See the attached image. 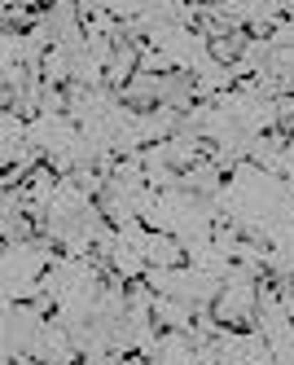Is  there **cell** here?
Segmentation results:
<instances>
[{
	"mask_svg": "<svg viewBox=\"0 0 294 365\" xmlns=\"http://www.w3.org/2000/svg\"><path fill=\"white\" fill-rule=\"evenodd\" d=\"M14 5H26V0H5V9H14Z\"/></svg>",
	"mask_w": 294,
	"mask_h": 365,
	"instance_id": "3",
	"label": "cell"
},
{
	"mask_svg": "<svg viewBox=\"0 0 294 365\" xmlns=\"http://www.w3.org/2000/svg\"><path fill=\"white\" fill-rule=\"evenodd\" d=\"M194 317H198V304H189V299H172V295H158L154 299V322H158V330H189Z\"/></svg>",
	"mask_w": 294,
	"mask_h": 365,
	"instance_id": "2",
	"label": "cell"
},
{
	"mask_svg": "<svg viewBox=\"0 0 294 365\" xmlns=\"http://www.w3.org/2000/svg\"><path fill=\"white\" fill-rule=\"evenodd\" d=\"M141 251H145L149 269H180L184 264V242L176 238V233H163V229H149Z\"/></svg>",
	"mask_w": 294,
	"mask_h": 365,
	"instance_id": "1",
	"label": "cell"
}]
</instances>
